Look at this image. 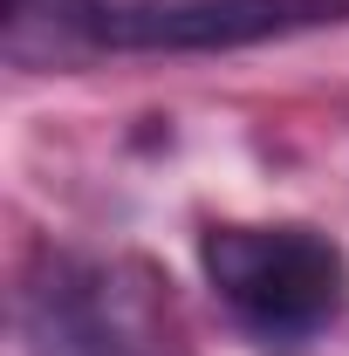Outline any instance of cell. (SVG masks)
Returning <instances> with one entry per match:
<instances>
[{"mask_svg":"<svg viewBox=\"0 0 349 356\" xmlns=\"http://www.w3.org/2000/svg\"><path fill=\"white\" fill-rule=\"evenodd\" d=\"M199 267L213 295L233 309V322H247L267 343L322 336L349 309V254L322 226H206Z\"/></svg>","mask_w":349,"mask_h":356,"instance_id":"7a4b0ae2","label":"cell"},{"mask_svg":"<svg viewBox=\"0 0 349 356\" xmlns=\"http://www.w3.org/2000/svg\"><path fill=\"white\" fill-rule=\"evenodd\" d=\"M349 0H7V48H144V55H219L308 28H336Z\"/></svg>","mask_w":349,"mask_h":356,"instance_id":"6da1fadb","label":"cell"},{"mask_svg":"<svg viewBox=\"0 0 349 356\" xmlns=\"http://www.w3.org/2000/svg\"><path fill=\"white\" fill-rule=\"evenodd\" d=\"M21 315L42 356H192L172 281L144 261H48Z\"/></svg>","mask_w":349,"mask_h":356,"instance_id":"3957f363","label":"cell"}]
</instances>
